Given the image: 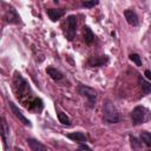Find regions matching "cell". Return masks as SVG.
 <instances>
[{
    "label": "cell",
    "instance_id": "cell-5",
    "mask_svg": "<svg viewBox=\"0 0 151 151\" xmlns=\"http://www.w3.org/2000/svg\"><path fill=\"white\" fill-rule=\"evenodd\" d=\"M8 104H9V107H11L12 112L14 113V116H15V117H17V118H18V119H19V120H20V122L24 124V125H26V126L31 127V126H32L31 120H29V119H27V118L24 116V113H22V112L19 110V107H18V106H17L14 103H12V101H9Z\"/></svg>",
    "mask_w": 151,
    "mask_h": 151
},
{
    "label": "cell",
    "instance_id": "cell-10",
    "mask_svg": "<svg viewBox=\"0 0 151 151\" xmlns=\"http://www.w3.org/2000/svg\"><path fill=\"white\" fill-rule=\"evenodd\" d=\"M67 137H68L71 140L78 142V143H80V144H84V143H86V140H87V137H86L85 133H83V132H71V133H67Z\"/></svg>",
    "mask_w": 151,
    "mask_h": 151
},
{
    "label": "cell",
    "instance_id": "cell-1",
    "mask_svg": "<svg viewBox=\"0 0 151 151\" xmlns=\"http://www.w3.org/2000/svg\"><path fill=\"white\" fill-rule=\"evenodd\" d=\"M103 120L107 124H117L120 120L118 110L110 100H106L103 106Z\"/></svg>",
    "mask_w": 151,
    "mask_h": 151
},
{
    "label": "cell",
    "instance_id": "cell-13",
    "mask_svg": "<svg viewBox=\"0 0 151 151\" xmlns=\"http://www.w3.org/2000/svg\"><path fill=\"white\" fill-rule=\"evenodd\" d=\"M139 84H140V87H142V91L144 94L151 93V83L146 81L143 77H139Z\"/></svg>",
    "mask_w": 151,
    "mask_h": 151
},
{
    "label": "cell",
    "instance_id": "cell-12",
    "mask_svg": "<svg viewBox=\"0 0 151 151\" xmlns=\"http://www.w3.org/2000/svg\"><path fill=\"white\" fill-rule=\"evenodd\" d=\"M93 40H94V34H93V32L91 31L90 27L85 26V27H84V41H85L86 44H91Z\"/></svg>",
    "mask_w": 151,
    "mask_h": 151
},
{
    "label": "cell",
    "instance_id": "cell-18",
    "mask_svg": "<svg viewBox=\"0 0 151 151\" xmlns=\"http://www.w3.org/2000/svg\"><path fill=\"white\" fill-rule=\"evenodd\" d=\"M129 58H130V60L132 61V63H134L137 66H142V58H140V55L139 54H137V53H131L130 55H129Z\"/></svg>",
    "mask_w": 151,
    "mask_h": 151
},
{
    "label": "cell",
    "instance_id": "cell-11",
    "mask_svg": "<svg viewBox=\"0 0 151 151\" xmlns=\"http://www.w3.org/2000/svg\"><path fill=\"white\" fill-rule=\"evenodd\" d=\"M46 73H47L53 80H60V79L63 78L61 72L58 71V70L54 68V67H47V68H46Z\"/></svg>",
    "mask_w": 151,
    "mask_h": 151
},
{
    "label": "cell",
    "instance_id": "cell-15",
    "mask_svg": "<svg viewBox=\"0 0 151 151\" xmlns=\"http://www.w3.org/2000/svg\"><path fill=\"white\" fill-rule=\"evenodd\" d=\"M57 116H58L59 123H61L63 125H67V126H70V125H71V120H70V118H68L64 112L58 111V112H57Z\"/></svg>",
    "mask_w": 151,
    "mask_h": 151
},
{
    "label": "cell",
    "instance_id": "cell-21",
    "mask_svg": "<svg viewBox=\"0 0 151 151\" xmlns=\"http://www.w3.org/2000/svg\"><path fill=\"white\" fill-rule=\"evenodd\" d=\"M17 151H22V150L21 149H17Z\"/></svg>",
    "mask_w": 151,
    "mask_h": 151
},
{
    "label": "cell",
    "instance_id": "cell-16",
    "mask_svg": "<svg viewBox=\"0 0 151 151\" xmlns=\"http://www.w3.org/2000/svg\"><path fill=\"white\" fill-rule=\"evenodd\" d=\"M8 14H9V22H13V24H17V22H19V19H20V17L18 15V13L15 12V9H13V8H9V11H8Z\"/></svg>",
    "mask_w": 151,
    "mask_h": 151
},
{
    "label": "cell",
    "instance_id": "cell-17",
    "mask_svg": "<svg viewBox=\"0 0 151 151\" xmlns=\"http://www.w3.org/2000/svg\"><path fill=\"white\" fill-rule=\"evenodd\" d=\"M130 142H131L132 149L139 150V149L142 147V140H139L138 138H136V137H133V136H130Z\"/></svg>",
    "mask_w": 151,
    "mask_h": 151
},
{
    "label": "cell",
    "instance_id": "cell-3",
    "mask_svg": "<svg viewBox=\"0 0 151 151\" xmlns=\"http://www.w3.org/2000/svg\"><path fill=\"white\" fill-rule=\"evenodd\" d=\"M77 32V17L76 15H68L66 18V31L65 37L68 41L73 40Z\"/></svg>",
    "mask_w": 151,
    "mask_h": 151
},
{
    "label": "cell",
    "instance_id": "cell-20",
    "mask_svg": "<svg viewBox=\"0 0 151 151\" xmlns=\"http://www.w3.org/2000/svg\"><path fill=\"white\" fill-rule=\"evenodd\" d=\"M144 74L146 76V78H147V79H150V80H151V72H150L149 70H146V71L144 72Z\"/></svg>",
    "mask_w": 151,
    "mask_h": 151
},
{
    "label": "cell",
    "instance_id": "cell-8",
    "mask_svg": "<svg viewBox=\"0 0 151 151\" xmlns=\"http://www.w3.org/2000/svg\"><path fill=\"white\" fill-rule=\"evenodd\" d=\"M46 13H47L48 18L52 21H57V20H59L65 14V11L61 9V8H47L46 9Z\"/></svg>",
    "mask_w": 151,
    "mask_h": 151
},
{
    "label": "cell",
    "instance_id": "cell-19",
    "mask_svg": "<svg viewBox=\"0 0 151 151\" xmlns=\"http://www.w3.org/2000/svg\"><path fill=\"white\" fill-rule=\"evenodd\" d=\"M98 4H99V1L92 0V1H84V2H81V6H83V7H86V8H92V7L97 6Z\"/></svg>",
    "mask_w": 151,
    "mask_h": 151
},
{
    "label": "cell",
    "instance_id": "cell-14",
    "mask_svg": "<svg viewBox=\"0 0 151 151\" xmlns=\"http://www.w3.org/2000/svg\"><path fill=\"white\" fill-rule=\"evenodd\" d=\"M140 140L147 145V146H151V132H147V131H143L140 132V136H139Z\"/></svg>",
    "mask_w": 151,
    "mask_h": 151
},
{
    "label": "cell",
    "instance_id": "cell-9",
    "mask_svg": "<svg viewBox=\"0 0 151 151\" xmlns=\"http://www.w3.org/2000/svg\"><path fill=\"white\" fill-rule=\"evenodd\" d=\"M109 58L106 55H101V57H92L88 59V65L92 67H99V66H104L105 64H107Z\"/></svg>",
    "mask_w": 151,
    "mask_h": 151
},
{
    "label": "cell",
    "instance_id": "cell-2",
    "mask_svg": "<svg viewBox=\"0 0 151 151\" xmlns=\"http://www.w3.org/2000/svg\"><path fill=\"white\" fill-rule=\"evenodd\" d=\"M131 119L134 125H140L151 120V111L145 106H136L131 111Z\"/></svg>",
    "mask_w": 151,
    "mask_h": 151
},
{
    "label": "cell",
    "instance_id": "cell-4",
    "mask_svg": "<svg viewBox=\"0 0 151 151\" xmlns=\"http://www.w3.org/2000/svg\"><path fill=\"white\" fill-rule=\"evenodd\" d=\"M78 93L83 97H86L90 105L92 106L97 99V91L90 86H86V85H78Z\"/></svg>",
    "mask_w": 151,
    "mask_h": 151
},
{
    "label": "cell",
    "instance_id": "cell-7",
    "mask_svg": "<svg viewBox=\"0 0 151 151\" xmlns=\"http://www.w3.org/2000/svg\"><path fill=\"white\" fill-rule=\"evenodd\" d=\"M26 142L29 145V147L32 149V151H48V149L41 142H39L34 138H27Z\"/></svg>",
    "mask_w": 151,
    "mask_h": 151
},
{
    "label": "cell",
    "instance_id": "cell-6",
    "mask_svg": "<svg viewBox=\"0 0 151 151\" xmlns=\"http://www.w3.org/2000/svg\"><path fill=\"white\" fill-rule=\"evenodd\" d=\"M124 17H125V19H126V21H127L129 25L134 26V27L139 25V20H138V17H137V14H136L134 11H132V9H125Z\"/></svg>",
    "mask_w": 151,
    "mask_h": 151
},
{
    "label": "cell",
    "instance_id": "cell-22",
    "mask_svg": "<svg viewBox=\"0 0 151 151\" xmlns=\"http://www.w3.org/2000/svg\"><path fill=\"white\" fill-rule=\"evenodd\" d=\"M149 151H151V150H149Z\"/></svg>",
    "mask_w": 151,
    "mask_h": 151
}]
</instances>
